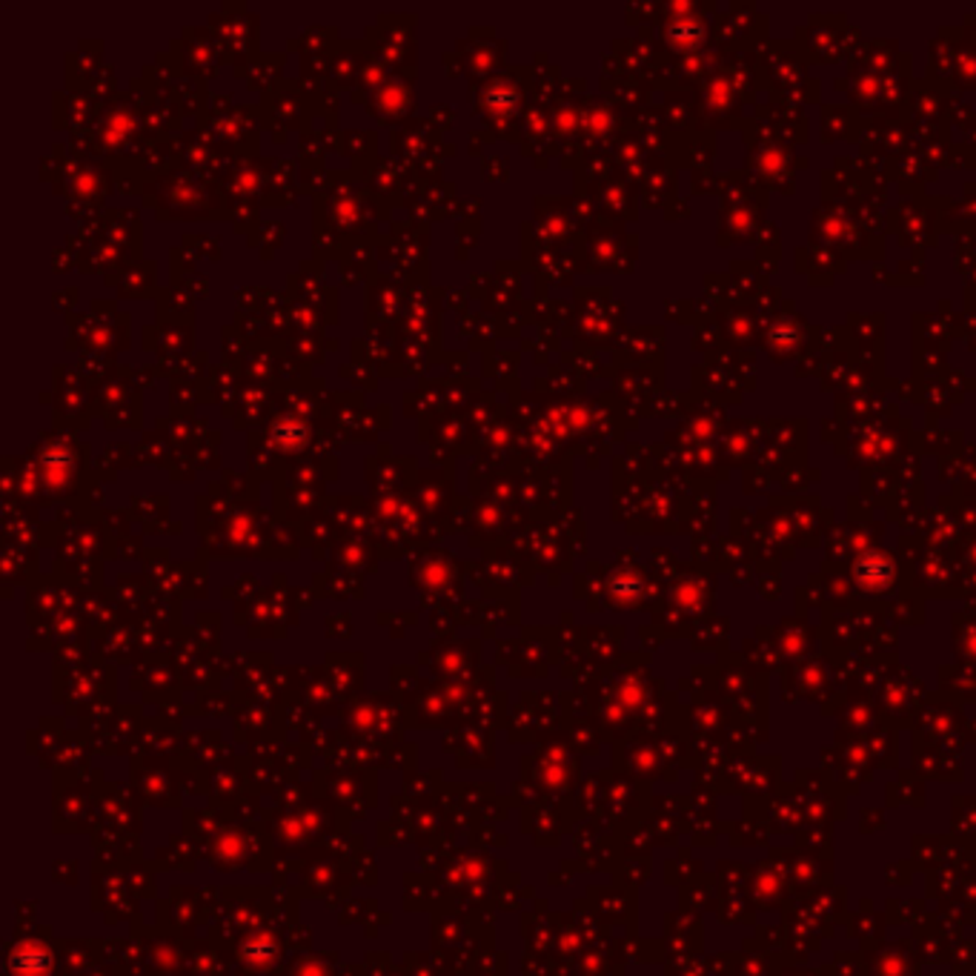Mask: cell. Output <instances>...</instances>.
<instances>
[{
	"mask_svg": "<svg viewBox=\"0 0 976 976\" xmlns=\"http://www.w3.org/2000/svg\"><path fill=\"white\" fill-rule=\"evenodd\" d=\"M12 960H21V965H12L21 976H29V974H38L43 965H47V956L43 953H33V951H24V948H17L15 956Z\"/></svg>",
	"mask_w": 976,
	"mask_h": 976,
	"instance_id": "6da1fadb",
	"label": "cell"
},
{
	"mask_svg": "<svg viewBox=\"0 0 976 976\" xmlns=\"http://www.w3.org/2000/svg\"><path fill=\"white\" fill-rule=\"evenodd\" d=\"M272 951H275V948H272L270 937H258V939H255V942L246 945L244 953H246V960L261 968V965H267V962L272 960Z\"/></svg>",
	"mask_w": 976,
	"mask_h": 976,
	"instance_id": "7a4b0ae2",
	"label": "cell"
}]
</instances>
